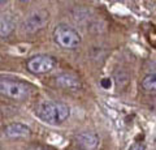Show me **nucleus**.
Wrapping results in <instances>:
<instances>
[{"mask_svg": "<svg viewBox=\"0 0 156 150\" xmlns=\"http://www.w3.org/2000/svg\"><path fill=\"white\" fill-rule=\"evenodd\" d=\"M100 85L103 86L104 89H109L111 86H112V80L109 79V77H104V79H101Z\"/></svg>", "mask_w": 156, "mask_h": 150, "instance_id": "12", "label": "nucleus"}, {"mask_svg": "<svg viewBox=\"0 0 156 150\" xmlns=\"http://www.w3.org/2000/svg\"><path fill=\"white\" fill-rule=\"evenodd\" d=\"M0 95L12 101L22 102L30 97V85L21 80L0 76Z\"/></svg>", "mask_w": 156, "mask_h": 150, "instance_id": "2", "label": "nucleus"}, {"mask_svg": "<svg viewBox=\"0 0 156 150\" xmlns=\"http://www.w3.org/2000/svg\"><path fill=\"white\" fill-rule=\"evenodd\" d=\"M0 150H3V149H2V146H0Z\"/></svg>", "mask_w": 156, "mask_h": 150, "instance_id": "14", "label": "nucleus"}, {"mask_svg": "<svg viewBox=\"0 0 156 150\" xmlns=\"http://www.w3.org/2000/svg\"><path fill=\"white\" fill-rule=\"evenodd\" d=\"M55 84L58 86L60 89L64 90H80L81 89V80L78 79V76L69 73V72H64V73H60L56 76L55 79Z\"/></svg>", "mask_w": 156, "mask_h": 150, "instance_id": "7", "label": "nucleus"}, {"mask_svg": "<svg viewBox=\"0 0 156 150\" xmlns=\"http://www.w3.org/2000/svg\"><path fill=\"white\" fill-rule=\"evenodd\" d=\"M4 134L8 138L13 140H20V138H27L30 137L31 130L27 125L22 123H11L4 128Z\"/></svg>", "mask_w": 156, "mask_h": 150, "instance_id": "8", "label": "nucleus"}, {"mask_svg": "<svg viewBox=\"0 0 156 150\" xmlns=\"http://www.w3.org/2000/svg\"><path fill=\"white\" fill-rule=\"evenodd\" d=\"M50 22V12L46 9H38L31 12L21 24V30L26 34H35L43 30Z\"/></svg>", "mask_w": 156, "mask_h": 150, "instance_id": "4", "label": "nucleus"}, {"mask_svg": "<svg viewBox=\"0 0 156 150\" xmlns=\"http://www.w3.org/2000/svg\"><path fill=\"white\" fill-rule=\"evenodd\" d=\"M56 67L55 57L50 55H34L26 61V69L33 75H46Z\"/></svg>", "mask_w": 156, "mask_h": 150, "instance_id": "5", "label": "nucleus"}, {"mask_svg": "<svg viewBox=\"0 0 156 150\" xmlns=\"http://www.w3.org/2000/svg\"><path fill=\"white\" fill-rule=\"evenodd\" d=\"M17 22L12 14H3L0 16V38H9L16 30Z\"/></svg>", "mask_w": 156, "mask_h": 150, "instance_id": "9", "label": "nucleus"}, {"mask_svg": "<svg viewBox=\"0 0 156 150\" xmlns=\"http://www.w3.org/2000/svg\"><path fill=\"white\" fill-rule=\"evenodd\" d=\"M27 150H48V149L43 148V146H31V148H29Z\"/></svg>", "mask_w": 156, "mask_h": 150, "instance_id": "13", "label": "nucleus"}, {"mask_svg": "<svg viewBox=\"0 0 156 150\" xmlns=\"http://www.w3.org/2000/svg\"><path fill=\"white\" fill-rule=\"evenodd\" d=\"M53 41L58 47L64 48V50H76L81 45L82 38L80 33L73 27L65 25V24H60L53 29Z\"/></svg>", "mask_w": 156, "mask_h": 150, "instance_id": "3", "label": "nucleus"}, {"mask_svg": "<svg viewBox=\"0 0 156 150\" xmlns=\"http://www.w3.org/2000/svg\"><path fill=\"white\" fill-rule=\"evenodd\" d=\"M128 150H146V145L143 142L138 141V142H134Z\"/></svg>", "mask_w": 156, "mask_h": 150, "instance_id": "11", "label": "nucleus"}, {"mask_svg": "<svg viewBox=\"0 0 156 150\" xmlns=\"http://www.w3.org/2000/svg\"><path fill=\"white\" fill-rule=\"evenodd\" d=\"M99 142V136L92 130H83L76 136V144L81 150H96Z\"/></svg>", "mask_w": 156, "mask_h": 150, "instance_id": "6", "label": "nucleus"}, {"mask_svg": "<svg viewBox=\"0 0 156 150\" xmlns=\"http://www.w3.org/2000/svg\"><path fill=\"white\" fill-rule=\"evenodd\" d=\"M142 89L148 93H155L156 91V73H150L144 76V79L140 82Z\"/></svg>", "mask_w": 156, "mask_h": 150, "instance_id": "10", "label": "nucleus"}, {"mask_svg": "<svg viewBox=\"0 0 156 150\" xmlns=\"http://www.w3.org/2000/svg\"><path fill=\"white\" fill-rule=\"evenodd\" d=\"M35 114L42 122L50 125H60L69 119L70 107L62 102L55 101H42L35 107Z\"/></svg>", "mask_w": 156, "mask_h": 150, "instance_id": "1", "label": "nucleus"}]
</instances>
